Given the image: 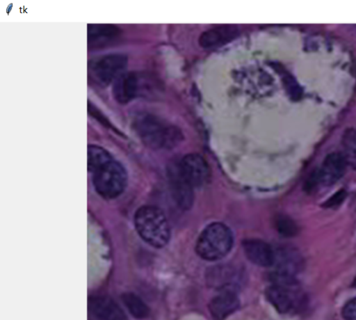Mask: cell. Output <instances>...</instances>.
<instances>
[{
  "label": "cell",
  "mask_w": 356,
  "mask_h": 320,
  "mask_svg": "<svg viewBox=\"0 0 356 320\" xmlns=\"http://www.w3.org/2000/svg\"><path fill=\"white\" fill-rule=\"evenodd\" d=\"M88 169L95 191L102 198L114 199L124 192L128 179L127 171L104 148L88 146Z\"/></svg>",
  "instance_id": "6da1fadb"
},
{
  "label": "cell",
  "mask_w": 356,
  "mask_h": 320,
  "mask_svg": "<svg viewBox=\"0 0 356 320\" xmlns=\"http://www.w3.org/2000/svg\"><path fill=\"white\" fill-rule=\"evenodd\" d=\"M134 128L141 141L155 149H171L181 140V131L152 114H140L134 121Z\"/></svg>",
  "instance_id": "7a4b0ae2"
},
{
  "label": "cell",
  "mask_w": 356,
  "mask_h": 320,
  "mask_svg": "<svg viewBox=\"0 0 356 320\" xmlns=\"http://www.w3.org/2000/svg\"><path fill=\"white\" fill-rule=\"evenodd\" d=\"M134 225L140 237L156 248L164 247L170 238V228L163 211L154 205H143L135 212Z\"/></svg>",
  "instance_id": "3957f363"
},
{
  "label": "cell",
  "mask_w": 356,
  "mask_h": 320,
  "mask_svg": "<svg viewBox=\"0 0 356 320\" xmlns=\"http://www.w3.org/2000/svg\"><path fill=\"white\" fill-rule=\"evenodd\" d=\"M233 243V234L228 226L222 223H211L199 235L195 250L203 259L216 261L229 253Z\"/></svg>",
  "instance_id": "277c9868"
},
{
  "label": "cell",
  "mask_w": 356,
  "mask_h": 320,
  "mask_svg": "<svg viewBox=\"0 0 356 320\" xmlns=\"http://www.w3.org/2000/svg\"><path fill=\"white\" fill-rule=\"evenodd\" d=\"M127 63V57L122 54L103 55L90 61L88 75L97 84L108 86L122 74Z\"/></svg>",
  "instance_id": "5b68a950"
},
{
  "label": "cell",
  "mask_w": 356,
  "mask_h": 320,
  "mask_svg": "<svg viewBox=\"0 0 356 320\" xmlns=\"http://www.w3.org/2000/svg\"><path fill=\"white\" fill-rule=\"evenodd\" d=\"M147 81L145 76L139 72L122 73L114 81L113 97L119 103L127 104L146 93Z\"/></svg>",
  "instance_id": "8992f818"
},
{
  "label": "cell",
  "mask_w": 356,
  "mask_h": 320,
  "mask_svg": "<svg viewBox=\"0 0 356 320\" xmlns=\"http://www.w3.org/2000/svg\"><path fill=\"white\" fill-rule=\"evenodd\" d=\"M167 175L175 202L184 210L191 209L194 202L193 187L183 175L179 161L168 165Z\"/></svg>",
  "instance_id": "52a82bcc"
},
{
  "label": "cell",
  "mask_w": 356,
  "mask_h": 320,
  "mask_svg": "<svg viewBox=\"0 0 356 320\" xmlns=\"http://www.w3.org/2000/svg\"><path fill=\"white\" fill-rule=\"evenodd\" d=\"M180 169L193 188H199L209 182L211 171L207 161L200 154L191 153L179 161Z\"/></svg>",
  "instance_id": "ba28073f"
},
{
  "label": "cell",
  "mask_w": 356,
  "mask_h": 320,
  "mask_svg": "<svg viewBox=\"0 0 356 320\" xmlns=\"http://www.w3.org/2000/svg\"><path fill=\"white\" fill-rule=\"evenodd\" d=\"M298 285H281L273 284L265 291L266 299L280 313L293 310L298 298Z\"/></svg>",
  "instance_id": "9c48e42d"
},
{
  "label": "cell",
  "mask_w": 356,
  "mask_h": 320,
  "mask_svg": "<svg viewBox=\"0 0 356 320\" xmlns=\"http://www.w3.org/2000/svg\"><path fill=\"white\" fill-rule=\"evenodd\" d=\"M347 166L342 153L334 152L328 154L317 169L319 182L325 186L334 184L343 176Z\"/></svg>",
  "instance_id": "30bf717a"
},
{
  "label": "cell",
  "mask_w": 356,
  "mask_h": 320,
  "mask_svg": "<svg viewBox=\"0 0 356 320\" xmlns=\"http://www.w3.org/2000/svg\"><path fill=\"white\" fill-rule=\"evenodd\" d=\"M88 308L97 320H128L122 307L112 298L105 296L90 298Z\"/></svg>",
  "instance_id": "8fae6325"
},
{
  "label": "cell",
  "mask_w": 356,
  "mask_h": 320,
  "mask_svg": "<svg viewBox=\"0 0 356 320\" xmlns=\"http://www.w3.org/2000/svg\"><path fill=\"white\" fill-rule=\"evenodd\" d=\"M242 246L248 259L256 265L269 267L275 262V250L266 241L259 239L243 240Z\"/></svg>",
  "instance_id": "7c38bea8"
},
{
  "label": "cell",
  "mask_w": 356,
  "mask_h": 320,
  "mask_svg": "<svg viewBox=\"0 0 356 320\" xmlns=\"http://www.w3.org/2000/svg\"><path fill=\"white\" fill-rule=\"evenodd\" d=\"M239 299L233 289H223L209 304L213 320H225L239 307Z\"/></svg>",
  "instance_id": "4fadbf2b"
},
{
  "label": "cell",
  "mask_w": 356,
  "mask_h": 320,
  "mask_svg": "<svg viewBox=\"0 0 356 320\" xmlns=\"http://www.w3.org/2000/svg\"><path fill=\"white\" fill-rule=\"evenodd\" d=\"M238 32V27L234 25L217 26L203 32L200 36L199 44L204 49L217 48L234 40Z\"/></svg>",
  "instance_id": "5bb4252c"
},
{
  "label": "cell",
  "mask_w": 356,
  "mask_h": 320,
  "mask_svg": "<svg viewBox=\"0 0 356 320\" xmlns=\"http://www.w3.org/2000/svg\"><path fill=\"white\" fill-rule=\"evenodd\" d=\"M119 33V29L112 24H90L88 28V47L106 45L118 38Z\"/></svg>",
  "instance_id": "9a60e30c"
},
{
  "label": "cell",
  "mask_w": 356,
  "mask_h": 320,
  "mask_svg": "<svg viewBox=\"0 0 356 320\" xmlns=\"http://www.w3.org/2000/svg\"><path fill=\"white\" fill-rule=\"evenodd\" d=\"M121 301L129 313L137 319H144L149 314V308L145 301L133 292H125Z\"/></svg>",
  "instance_id": "2e32d148"
},
{
  "label": "cell",
  "mask_w": 356,
  "mask_h": 320,
  "mask_svg": "<svg viewBox=\"0 0 356 320\" xmlns=\"http://www.w3.org/2000/svg\"><path fill=\"white\" fill-rule=\"evenodd\" d=\"M343 155L347 165L356 170V129H346L341 138Z\"/></svg>",
  "instance_id": "e0dca14e"
},
{
  "label": "cell",
  "mask_w": 356,
  "mask_h": 320,
  "mask_svg": "<svg viewBox=\"0 0 356 320\" xmlns=\"http://www.w3.org/2000/svg\"><path fill=\"white\" fill-rule=\"evenodd\" d=\"M276 227L279 233L286 237L295 236L298 230L295 221L286 216H280L277 218Z\"/></svg>",
  "instance_id": "ac0fdd59"
},
{
  "label": "cell",
  "mask_w": 356,
  "mask_h": 320,
  "mask_svg": "<svg viewBox=\"0 0 356 320\" xmlns=\"http://www.w3.org/2000/svg\"><path fill=\"white\" fill-rule=\"evenodd\" d=\"M342 315L345 320H356V298L346 303L342 310Z\"/></svg>",
  "instance_id": "d6986e66"
},
{
  "label": "cell",
  "mask_w": 356,
  "mask_h": 320,
  "mask_svg": "<svg viewBox=\"0 0 356 320\" xmlns=\"http://www.w3.org/2000/svg\"><path fill=\"white\" fill-rule=\"evenodd\" d=\"M346 197V192L344 189H341L333 194L327 200L325 201L323 206L327 208H332L339 205L343 202Z\"/></svg>",
  "instance_id": "ffe728a7"
},
{
  "label": "cell",
  "mask_w": 356,
  "mask_h": 320,
  "mask_svg": "<svg viewBox=\"0 0 356 320\" xmlns=\"http://www.w3.org/2000/svg\"><path fill=\"white\" fill-rule=\"evenodd\" d=\"M353 286L356 287V278H355V280L353 282Z\"/></svg>",
  "instance_id": "44dd1931"
}]
</instances>
